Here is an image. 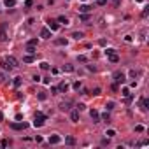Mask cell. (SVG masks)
I'll use <instances>...</instances> for the list:
<instances>
[{"label":"cell","instance_id":"1","mask_svg":"<svg viewBox=\"0 0 149 149\" xmlns=\"http://www.w3.org/2000/svg\"><path fill=\"white\" fill-rule=\"evenodd\" d=\"M44 121H46V116H44L42 112H37V114H35V121H33V126H35V128H40V126L44 125Z\"/></svg>","mask_w":149,"mask_h":149},{"label":"cell","instance_id":"35","mask_svg":"<svg viewBox=\"0 0 149 149\" xmlns=\"http://www.w3.org/2000/svg\"><path fill=\"white\" fill-rule=\"evenodd\" d=\"M28 46H37V39H32L28 42Z\"/></svg>","mask_w":149,"mask_h":149},{"label":"cell","instance_id":"23","mask_svg":"<svg viewBox=\"0 0 149 149\" xmlns=\"http://www.w3.org/2000/svg\"><path fill=\"white\" fill-rule=\"evenodd\" d=\"M21 83H23V79H21V77H16V79H14V88H19Z\"/></svg>","mask_w":149,"mask_h":149},{"label":"cell","instance_id":"18","mask_svg":"<svg viewBox=\"0 0 149 149\" xmlns=\"http://www.w3.org/2000/svg\"><path fill=\"white\" fill-rule=\"evenodd\" d=\"M58 23H61V25H69V18H67V16H60V18H58Z\"/></svg>","mask_w":149,"mask_h":149},{"label":"cell","instance_id":"32","mask_svg":"<svg viewBox=\"0 0 149 149\" xmlns=\"http://www.w3.org/2000/svg\"><path fill=\"white\" fill-rule=\"evenodd\" d=\"M107 111H111V109H114V102H107Z\"/></svg>","mask_w":149,"mask_h":149},{"label":"cell","instance_id":"10","mask_svg":"<svg viewBox=\"0 0 149 149\" xmlns=\"http://www.w3.org/2000/svg\"><path fill=\"white\" fill-rule=\"evenodd\" d=\"M65 144L67 146H75V139L72 137V135H67L65 137Z\"/></svg>","mask_w":149,"mask_h":149},{"label":"cell","instance_id":"34","mask_svg":"<svg viewBox=\"0 0 149 149\" xmlns=\"http://www.w3.org/2000/svg\"><path fill=\"white\" fill-rule=\"evenodd\" d=\"M84 109H86V105H84V103H79V105H77V111H79V112L84 111Z\"/></svg>","mask_w":149,"mask_h":149},{"label":"cell","instance_id":"27","mask_svg":"<svg viewBox=\"0 0 149 149\" xmlns=\"http://www.w3.org/2000/svg\"><path fill=\"white\" fill-rule=\"evenodd\" d=\"M100 118H102L103 121H109V119H111V116H109V112H103V114L100 116Z\"/></svg>","mask_w":149,"mask_h":149},{"label":"cell","instance_id":"13","mask_svg":"<svg viewBox=\"0 0 149 149\" xmlns=\"http://www.w3.org/2000/svg\"><path fill=\"white\" fill-rule=\"evenodd\" d=\"M140 105H142V111H147V109H149V100H147V98H142V100H140Z\"/></svg>","mask_w":149,"mask_h":149},{"label":"cell","instance_id":"22","mask_svg":"<svg viewBox=\"0 0 149 149\" xmlns=\"http://www.w3.org/2000/svg\"><path fill=\"white\" fill-rule=\"evenodd\" d=\"M0 65H2V69H5V70H11V65H9V63H7L5 60H2V61H0Z\"/></svg>","mask_w":149,"mask_h":149},{"label":"cell","instance_id":"26","mask_svg":"<svg viewBox=\"0 0 149 149\" xmlns=\"http://www.w3.org/2000/svg\"><path fill=\"white\" fill-rule=\"evenodd\" d=\"M105 135H107V137H114V135H116V130H107V132H105Z\"/></svg>","mask_w":149,"mask_h":149},{"label":"cell","instance_id":"3","mask_svg":"<svg viewBox=\"0 0 149 149\" xmlns=\"http://www.w3.org/2000/svg\"><path fill=\"white\" fill-rule=\"evenodd\" d=\"M0 40H2V42H5V40H7V25L5 23L0 25Z\"/></svg>","mask_w":149,"mask_h":149},{"label":"cell","instance_id":"41","mask_svg":"<svg viewBox=\"0 0 149 149\" xmlns=\"http://www.w3.org/2000/svg\"><path fill=\"white\" fill-rule=\"evenodd\" d=\"M25 5H26V7H32V5H33V2H32V0H26Z\"/></svg>","mask_w":149,"mask_h":149},{"label":"cell","instance_id":"16","mask_svg":"<svg viewBox=\"0 0 149 149\" xmlns=\"http://www.w3.org/2000/svg\"><path fill=\"white\" fill-rule=\"evenodd\" d=\"M60 109L61 111H69L70 109V102H61L60 103Z\"/></svg>","mask_w":149,"mask_h":149},{"label":"cell","instance_id":"37","mask_svg":"<svg viewBox=\"0 0 149 149\" xmlns=\"http://www.w3.org/2000/svg\"><path fill=\"white\" fill-rule=\"evenodd\" d=\"M58 93V88L56 86H51V95H56Z\"/></svg>","mask_w":149,"mask_h":149},{"label":"cell","instance_id":"39","mask_svg":"<svg viewBox=\"0 0 149 149\" xmlns=\"http://www.w3.org/2000/svg\"><path fill=\"white\" fill-rule=\"evenodd\" d=\"M0 146H2V147H7V146H9V140H2V142H0Z\"/></svg>","mask_w":149,"mask_h":149},{"label":"cell","instance_id":"44","mask_svg":"<svg viewBox=\"0 0 149 149\" xmlns=\"http://www.w3.org/2000/svg\"><path fill=\"white\" fill-rule=\"evenodd\" d=\"M44 81V84H51V79H49V77H46V79H42Z\"/></svg>","mask_w":149,"mask_h":149},{"label":"cell","instance_id":"11","mask_svg":"<svg viewBox=\"0 0 149 149\" xmlns=\"http://www.w3.org/2000/svg\"><path fill=\"white\" fill-rule=\"evenodd\" d=\"M70 119L74 121V123H77L79 121V111H72L70 112Z\"/></svg>","mask_w":149,"mask_h":149},{"label":"cell","instance_id":"12","mask_svg":"<svg viewBox=\"0 0 149 149\" xmlns=\"http://www.w3.org/2000/svg\"><path fill=\"white\" fill-rule=\"evenodd\" d=\"M58 91H61V93H67V91H69V84H67V83H61L60 86H58Z\"/></svg>","mask_w":149,"mask_h":149},{"label":"cell","instance_id":"38","mask_svg":"<svg viewBox=\"0 0 149 149\" xmlns=\"http://www.w3.org/2000/svg\"><path fill=\"white\" fill-rule=\"evenodd\" d=\"M81 88V83H79V81H75V83H74V89H79Z\"/></svg>","mask_w":149,"mask_h":149},{"label":"cell","instance_id":"24","mask_svg":"<svg viewBox=\"0 0 149 149\" xmlns=\"http://www.w3.org/2000/svg\"><path fill=\"white\" fill-rule=\"evenodd\" d=\"M4 4H5V5H7V7H14V4H16V0H5V2H4Z\"/></svg>","mask_w":149,"mask_h":149},{"label":"cell","instance_id":"4","mask_svg":"<svg viewBox=\"0 0 149 149\" xmlns=\"http://www.w3.org/2000/svg\"><path fill=\"white\" fill-rule=\"evenodd\" d=\"M89 116H91L93 123H100V114H98L97 109H91V111H89Z\"/></svg>","mask_w":149,"mask_h":149},{"label":"cell","instance_id":"9","mask_svg":"<svg viewBox=\"0 0 149 149\" xmlns=\"http://www.w3.org/2000/svg\"><path fill=\"white\" fill-rule=\"evenodd\" d=\"M60 142H61L60 135H51V137H49V144H60Z\"/></svg>","mask_w":149,"mask_h":149},{"label":"cell","instance_id":"5","mask_svg":"<svg viewBox=\"0 0 149 149\" xmlns=\"http://www.w3.org/2000/svg\"><path fill=\"white\" fill-rule=\"evenodd\" d=\"M47 28L51 30V32H56L58 28H60V23H58V21H53V19H49V21H47Z\"/></svg>","mask_w":149,"mask_h":149},{"label":"cell","instance_id":"25","mask_svg":"<svg viewBox=\"0 0 149 149\" xmlns=\"http://www.w3.org/2000/svg\"><path fill=\"white\" fill-rule=\"evenodd\" d=\"M40 69H42V70H49V63L47 61H42V63H40Z\"/></svg>","mask_w":149,"mask_h":149},{"label":"cell","instance_id":"17","mask_svg":"<svg viewBox=\"0 0 149 149\" xmlns=\"http://www.w3.org/2000/svg\"><path fill=\"white\" fill-rule=\"evenodd\" d=\"M55 44H56V46H67V39H63V37L61 39H56Z\"/></svg>","mask_w":149,"mask_h":149},{"label":"cell","instance_id":"47","mask_svg":"<svg viewBox=\"0 0 149 149\" xmlns=\"http://www.w3.org/2000/svg\"><path fill=\"white\" fill-rule=\"evenodd\" d=\"M83 2H86V0H83Z\"/></svg>","mask_w":149,"mask_h":149},{"label":"cell","instance_id":"20","mask_svg":"<svg viewBox=\"0 0 149 149\" xmlns=\"http://www.w3.org/2000/svg\"><path fill=\"white\" fill-rule=\"evenodd\" d=\"M72 37H74L75 40H79V39H83V32H74V33H72Z\"/></svg>","mask_w":149,"mask_h":149},{"label":"cell","instance_id":"14","mask_svg":"<svg viewBox=\"0 0 149 149\" xmlns=\"http://www.w3.org/2000/svg\"><path fill=\"white\" fill-rule=\"evenodd\" d=\"M89 11H91V7H89V5H81V7H79V12H81V14H86V12H89Z\"/></svg>","mask_w":149,"mask_h":149},{"label":"cell","instance_id":"29","mask_svg":"<svg viewBox=\"0 0 149 149\" xmlns=\"http://www.w3.org/2000/svg\"><path fill=\"white\" fill-rule=\"evenodd\" d=\"M112 53H116V49H112V47H107V49H105V55H107V56L112 55Z\"/></svg>","mask_w":149,"mask_h":149},{"label":"cell","instance_id":"6","mask_svg":"<svg viewBox=\"0 0 149 149\" xmlns=\"http://www.w3.org/2000/svg\"><path fill=\"white\" fill-rule=\"evenodd\" d=\"M11 128L12 130H25V128H28V125L26 123H11Z\"/></svg>","mask_w":149,"mask_h":149},{"label":"cell","instance_id":"19","mask_svg":"<svg viewBox=\"0 0 149 149\" xmlns=\"http://www.w3.org/2000/svg\"><path fill=\"white\" fill-rule=\"evenodd\" d=\"M26 51H28V55H35L37 49H35V46H26Z\"/></svg>","mask_w":149,"mask_h":149},{"label":"cell","instance_id":"2","mask_svg":"<svg viewBox=\"0 0 149 149\" xmlns=\"http://www.w3.org/2000/svg\"><path fill=\"white\" fill-rule=\"evenodd\" d=\"M112 77H114V81H116V84H123L125 81H126V77H125V74L123 72H119V70H116L114 72V75H112Z\"/></svg>","mask_w":149,"mask_h":149},{"label":"cell","instance_id":"46","mask_svg":"<svg viewBox=\"0 0 149 149\" xmlns=\"http://www.w3.org/2000/svg\"><path fill=\"white\" fill-rule=\"evenodd\" d=\"M4 119V114H2V112H0V121H2Z\"/></svg>","mask_w":149,"mask_h":149},{"label":"cell","instance_id":"31","mask_svg":"<svg viewBox=\"0 0 149 149\" xmlns=\"http://www.w3.org/2000/svg\"><path fill=\"white\" fill-rule=\"evenodd\" d=\"M135 132H139V133L144 132V126H142V125H137V126H135Z\"/></svg>","mask_w":149,"mask_h":149},{"label":"cell","instance_id":"28","mask_svg":"<svg viewBox=\"0 0 149 149\" xmlns=\"http://www.w3.org/2000/svg\"><path fill=\"white\" fill-rule=\"evenodd\" d=\"M63 70H65V72H74V67H72V65H65Z\"/></svg>","mask_w":149,"mask_h":149},{"label":"cell","instance_id":"15","mask_svg":"<svg viewBox=\"0 0 149 149\" xmlns=\"http://www.w3.org/2000/svg\"><path fill=\"white\" fill-rule=\"evenodd\" d=\"M109 61H112V63H118V61H119V56L116 55V53H112V55H109Z\"/></svg>","mask_w":149,"mask_h":149},{"label":"cell","instance_id":"36","mask_svg":"<svg viewBox=\"0 0 149 149\" xmlns=\"http://www.w3.org/2000/svg\"><path fill=\"white\" fill-rule=\"evenodd\" d=\"M39 98H40V100H46L47 95H46V93H39Z\"/></svg>","mask_w":149,"mask_h":149},{"label":"cell","instance_id":"21","mask_svg":"<svg viewBox=\"0 0 149 149\" xmlns=\"http://www.w3.org/2000/svg\"><path fill=\"white\" fill-rule=\"evenodd\" d=\"M33 60H35L33 55H28V56H25V58H23V61H25V63H32Z\"/></svg>","mask_w":149,"mask_h":149},{"label":"cell","instance_id":"43","mask_svg":"<svg viewBox=\"0 0 149 149\" xmlns=\"http://www.w3.org/2000/svg\"><path fill=\"white\" fill-rule=\"evenodd\" d=\"M86 60H88V58L84 56V55H81V56H79V61H86Z\"/></svg>","mask_w":149,"mask_h":149},{"label":"cell","instance_id":"42","mask_svg":"<svg viewBox=\"0 0 149 149\" xmlns=\"http://www.w3.org/2000/svg\"><path fill=\"white\" fill-rule=\"evenodd\" d=\"M100 93H102L100 88H95V89H93V95H100Z\"/></svg>","mask_w":149,"mask_h":149},{"label":"cell","instance_id":"45","mask_svg":"<svg viewBox=\"0 0 149 149\" xmlns=\"http://www.w3.org/2000/svg\"><path fill=\"white\" fill-rule=\"evenodd\" d=\"M5 81V74H0V83H4Z\"/></svg>","mask_w":149,"mask_h":149},{"label":"cell","instance_id":"40","mask_svg":"<svg viewBox=\"0 0 149 149\" xmlns=\"http://www.w3.org/2000/svg\"><path fill=\"white\" fill-rule=\"evenodd\" d=\"M97 4H98V5H105L107 0H97Z\"/></svg>","mask_w":149,"mask_h":149},{"label":"cell","instance_id":"8","mask_svg":"<svg viewBox=\"0 0 149 149\" xmlns=\"http://www.w3.org/2000/svg\"><path fill=\"white\" fill-rule=\"evenodd\" d=\"M40 37H42V39H49V37H51V30H49L47 26L42 28V30H40Z\"/></svg>","mask_w":149,"mask_h":149},{"label":"cell","instance_id":"7","mask_svg":"<svg viewBox=\"0 0 149 149\" xmlns=\"http://www.w3.org/2000/svg\"><path fill=\"white\" fill-rule=\"evenodd\" d=\"M5 61L9 63V65H11V69H14V67H18V60H16L14 56H7V58H5Z\"/></svg>","mask_w":149,"mask_h":149},{"label":"cell","instance_id":"30","mask_svg":"<svg viewBox=\"0 0 149 149\" xmlns=\"http://www.w3.org/2000/svg\"><path fill=\"white\" fill-rule=\"evenodd\" d=\"M79 18H81V21H88V19H89V16H88V12H86V14H81Z\"/></svg>","mask_w":149,"mask_h":149},{"label":"cell","instance_id":"33","mask_svg":"<svg viewBox=\"0 0 149 149\" xmlns=\"http://www.w3.org/2000/svg\"><path fill=\"white\" fill-rule=\"evenodd\" d=\"M121 93H123L125 97H130V89L128 88H123V91H121Z\"/></svg>","mask_w":149,"mask_h":149}]
</instances>
